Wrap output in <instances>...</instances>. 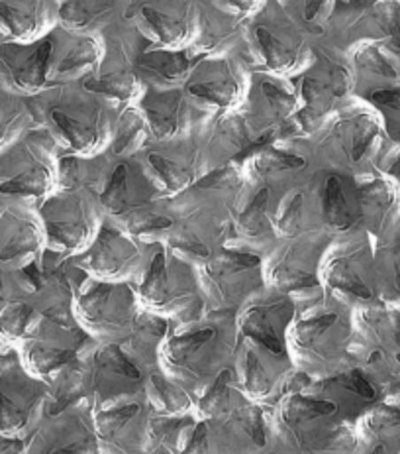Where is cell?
<instances>
[{"label":"cell","mask_w":400,"mask_h":454,"mask_svg":"<svg viewBox=\"0 0 400 454\" xmlns=\"http://www.w3.org/2000/svg\"><path fill=\"white\" fill-rule=\"evenodd\" d=\"M343 195L345 193H343L340 177H330L328 185H326V197H324L326 216H328V221L332 224L340 226V229H348V226L353 223V216Z\"/></svg>","instance_id":"8"},{"label":"cell","mask_w":400,"mask_h":454,"mask_svg":"<svg viewBox=\"0 0 400 454\" xmlns=\"http://www.w3.org/2000/svg\"><path fill=\"white\" fill-rule=\"evenodd\" d=\"M338 381L343 389L356 394L359 399H363V402H375L377 397L375 387H373V384H369V380L363 376L359 370H351L350 374L342 376Z\"/></svg>","instance_id":"10"},{"label":"cell","mask_w":400,"mask_h":454,"mask_svg":"<svg viewBox=\"0 0 400 454\" xmlns=\"http://www.w3.org/2000/svg\"><path fill=\"white\" fill-rule=\"evenodd\" d=\"M340 405L332 399L295 394L279 413L281 452L332 454L340 441Z\"/></svg>","instance_id":"1"},{"label":"cell","mask_w":400,"mask_h":454,"mask_svg":"<svg viewBox=\"0 0 400 454\" xmlns=\"http://www.w3.org/2000/svg\"><path fill=\"white\" fill-rule=\"evenodd\" d=\"M250 454H283V452H281L279 449H269L267 444H259V449H256Z\"/></svg>","instance_id":"13"},{"label":"cell","mask_w":400,"mask_h":454,"mask_svg":"<svg viewBox=\"0 0 400 454\" xmlns=\"http://www.w3.org/2000/svg\"><path fill=\"white\" fill-rule=\"evenodd\" d=\"M338 325V315H320L312 317L296 325L295 329V342L304 354V358L314 362H326L334 358L335 342L332 333Z\"/></svg>","instance_id":"5"},{"label":"cell","mask_w":400,"mask_h":454,"mask_svg":"<svg viewBox=\"0 0 400 454\" xmlns=\"http://www.w3.org/2000/svg\"><path fill=\"white\" fill-rule=\"evenodd\" d=\"M395 431H400V407L381 405L365 417V433L369 444H383L388 449L387 437H393ZM390 450V449H388Z\"/></svg>","instance_id":"7"},{"label":"cell","mask_w":400,"mask_h":454,"mask_svg":"<svg viewBox=\"0 0 400 454\" xmlns=\"http://www.w3.org/2000/svg\"><path fill=\"white\" fill-rule=\"evenodd\" d=\"M308 8H306V20H311V18L316 14V11H318V6H320V3H308L306 4Z\"/></svg>","instance_id":"14"},{"label":"cell","mask_w":400,"mask_h":454,"mask_svg":"<svg viewBox=\"0 0 400 454\" xmlns=\"http://www.w3.org/2000/svg\"><path fill=\"white\" fill-rule=\"evenodd\" d=\"M242 331L250 340L265 348L273 358H285V344L281 340V334L261 311L250 313L248 319L243 321Z\"/></svg>","instance_id":"6"},{"label":"cell","mask_w":400,"mask_h":454,"mask_svg":"<svg viewBox=\"0 0 400 454\" xmlns=\"http://www.w3.org/2000/svg\"><path fill=\"white\" fill-rule=\"evenodd\" d=\"M396 454H400V450H398V452H396Z\"/></svg>","instance_id":"15"},{"label":"cell","mask_w":400,"mask_h":454,"mask_svg":"<svg viewBox=\"0 0 400 454\" xmlns=\"http://www.w3.org/2000/svg\"><path fill=\"white\" fill-rule=\"evenodd\" d=\"M142 413L138 403L120 405L114 410H106L98 417L100 442L108 454H140L142 441L130 431V425Z\"/></svg>","instance_id":"4"},{"label":"cell","mask_w":400,"mask_h":454,"mask_svg":"<svg viewBox=\"0 0 400 454\" xmlns=\"http://www.w3.org/2000/svg\"><path fill=\"white\" fill-rule=\"evenodd\" d=\"M365 454H390V450L387 447H383V444H369Z\"/></svg>","instance_id":"12"},{"label":"cell","mask_w":400,"mask_h":454,"mask_svg":"<svg viewBox=\"0 0 400 454\" xmlns=\"http://www.w3.org/2000/svg\"><path fill=\"white\" fill-rule=\"evenodd\" d=\"M218 339L214 326L177 334L169 340L167 358L181 378L200 381L216 368L212 344Z\"/></svg>","instance_id":"2"},{"label":"cell","mask_w":400,"mask_h":454,"mask_svg":"<svg viewBox=\"0 0 400 454\" xmlns=\"http://www.w3.org/2000/svg\"><path fill=\"white\" fill-rule=\"evenodd\" d=\"M248 447L230 427L203 421L183 434L177 454H250Z\"/></svg>","instance_id":"3"},{"label":"cell","mask_w":400,"mask_h":454,"mask_svg":"<svg viewBox=\"0 0 400 454\" xmlns=\"http://www.w3.org/2000/svg\"><path fill=\"white\" fill-rule=\"evenodd\" d=\"M40 191H42V189H40L38 185H30L28 181L22 179V177L12 179V181H8V184H3V185H0V193H14V195H18V193H24V195H38Z\"/></svg>","instance_id":"11"},{"label":"cell","mask_w":400,"mask_h":454,"mask_svg":"<svg viewBox=\"0 0 400 454\" xmlns=\"http://www.w3.org/2000/svg\"><path fill=\"white\" fill-rule=\"evenodd\" d=\"M50 51H51V43L50 42L42 43L40 48L34 51V56L26 61V66L22 67L20 75H18V83L26 85V87L42 85L43 75H45V63H48Z\"/></svg>","instance_id":"9"}]
</instances>
